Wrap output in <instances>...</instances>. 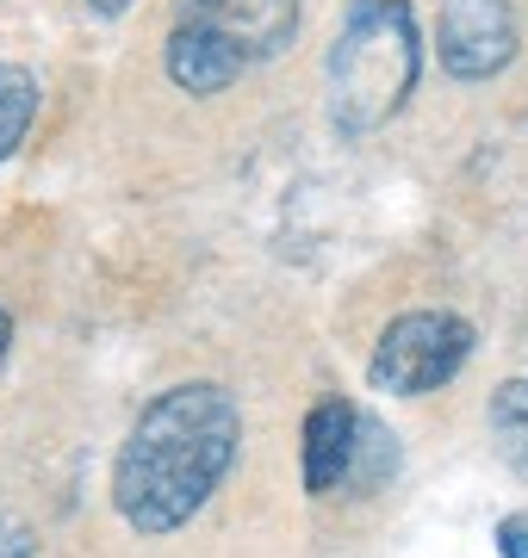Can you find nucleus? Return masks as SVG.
Returning a JSON list of instances; mask_svg holds the SVG:
<instances>
[{
  "label": "nucleus",
  "instance_id": "obj_4",
  "mask_svg": "<svg viewBox=\"0 0 528 558\" xmlns=\"http://www.w3.org/2000/svg\"><path fill=\"white\" fill-rule=\"evenodd\" d=\"M435 57L454 81H491L516 57V13L509 0H442L435 13Z\"/></svg>",
  "mask_w": 528,
  "mask_h": 558
},
{
  "label": "nucleus",
  "instance_id": "obj_9",
  "mask_svg": "<svg viewBox=\"0 0 528 558\" xmlns=\"http://www.w3.org/2000/svg\"><path fill=\"white\" fill-rule=\"evenodd\" d=\"M32 119H38V81L20 62H0V161L25 143Z\"/></svg>",
  "mask_w": 528,
  "mask_h": 558
},
{
  "label": "nucleus",
  "instance_id": "obj_2",
  "mask_svg": "<svg viewBox=\"0 0 528 558\" xmlns=\"http://www.w3.org/2000/svg\"><path fill=\"white\" fill-rule=\"evenodd\" d=\"M417 75H423V38H417V20H410L405 0L355 7L336 50H329V119H336V131L367 137L386 119H398Z\"/></svg>",
  "mask_w": 528,
  "mask_h": 558
},
{
  "label": "nucleus",
  "instance_id": "obj_8",
  "mask_svg": "<svg viewBox=\"0 0 528 558\" xmlns=\"http://www.w3.org/2000/svg\"><path fill=\"white\" fill-rule=\"evenodd\" d=\"M491 447L516 478H528V379H504L491 391Z\"/></svg>",
  "mask_w": 528,
  "mask_h": 558
},
{
  "label": "nucleus",
  "instance_id": "obj_12",
  "mask_svg": "<svg viewBox=\"0 0 528 558\" xmlns=\"http://www.w3.org/2000/svg\"><path fill=\"white\" fill-rule=\"evenodd\" d=\"M7 348H13V317L0 311V360H7Z\"/></svg>",
  "mask_w": 528,
  "mask_h": 558
},
{
  "label": "nucleus",
  "instance_id": "obj_5",
  "mask_svg": "<svg viewBox=\"0 0 528 558\" xmlns=\"http://www.w3.org/2000/svg\"><path fill=\"white\" fill-rule=\"evenodd\" d=\"M181 20L218 32L249 62H262V57H280L286 44H292V32H299V0H187Z\"/></svg>",
  "mask_w": 528,
  "mask_h": 558
},
{
  "label": "nucleus",
  "instance_id": "obj_10",
  "mask_svg": "<svg viewBox=\"0 0 528 558\" xmlns=\"http://www.w3.org/2000/svg\"><path fill=\"white\" fill-rule=\"evenodd\" d=\"M32 553H38V534L20 515H0V558H32Z\"/></svg>",
  "mask_w": 528,
  "mask_h": 558
},
{
  "label": "nucleus",
  "instance_id": "obj_13",
  "mask_svg": "<svg viewBox=\"0 0 528 558\" xmlns=\"http://www.w3.org/2000/svg\"><path fill=\"white\" fill-rule=\"evenodd\" d=\"M87 7H94V13H124L131 0H87Z\"/></svg>",
  "mask_w": 528,
  "mask_h": 558
},
{
  "label": "nucleus",
  "instance_id": "obj_3",
  "mask_svg": "<svg viewBox=\"0 0 528 558\" xmlns=\"http://www.w3.org/2000/svg\"><path fill=\"white\" fill-rule=\"evenodd\" d=\"M467 354H472L467 317H454V311H405V317L386 323L367 379H373V391H392V398H423V391L454 379L467 366Z\"/></svg>",
  "mask_w": 528,
  "mask_h": 558
},
{
  "label": "nucleus",
  "instance_id": "obj_7",
  "mask_svg": "<svg viewBox=\"0 0 528 558\" xmlns=\"http://www.w3.org/2000/svg\"><path fill=\"white\" fill-rule=\"evenodd\" d=\"M168 81L175 87H187V94H224L230 81L249 69V57L237 50L230 38H218V32H205V25L181 20L175 32H168Z\"/></svg>",
  "mask_w": 528,
  "mask_h": 558
},
{
  "label": "nucleus",
  "instance_id": "obj_11",
  "mask_svg": "<svg viewBox=\"0 0 528 558\" xmlns=\"http://www.w3.org/2000/svg\"><path fill=\"white\" fill-rule=\"evenodd\" d=\"M497 553H504V558H528V515H504V521H497Z\"/></svg>",
  "mask_w": 528,
  "mask_h": 558
},
{
  "label": "nucleus",
  "instance_id": "obj_1",
  "mask_svg": "<svg viewBox=\"0 0 528 558\" xmlns=\"http://www.w3.org/2000/svg\"><path fill=\"white\" fill-rule=\"evenodd\" d=\"M237 440H243V416L230 391L212 379H187L156 403H143L112 465V502L124 527L137 534L187 527L237 465Z\"/></svg>",
  "mask_w": 528,
  "mask_h": 558
},
{
  "label": "nucleus",
  "instance_id": "obj_6",
  "mask_svg": "<svg viewBox=\"0 0 528 558\" xmlns=\"http://www.w3.org/2000/svg\"><path fill=\"white\" fill-rule=\"evenodd\" d=\"M355 453H361V410L348 398H324L305 416V490L336 497L355 484Z\"/></svg>",
  "mask_w": 528,
  "mask_h": 558
}]
</instances>
